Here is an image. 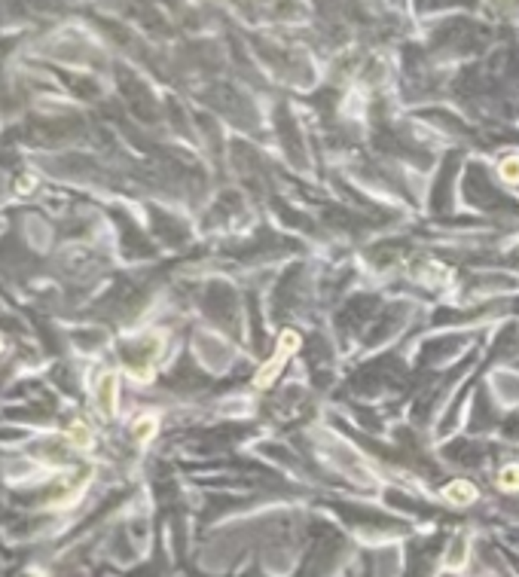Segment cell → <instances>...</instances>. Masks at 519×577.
<instances>
[{
    "label": "cell",
    "instance_id": "6da1fadb",
    "mask_svg": "<svg viewBox=\"0 0 519 577\" xmlns=\"http://www.w3.org/2000/svg\"><path fill=\"white\" fill-rule=\"evenodd\" d=\"M297 345H300V336H297V333H284V336H281V348H278V355H275V360H269V364L257 373V385H260V388H266L272 379L278 376V370L288 364V355H290Z\"/></svg>",
    "mask_w": 519,
    "mask_h": 577
},
{
    "label": "cell",
    "instance_id": "7a4b0ae2",
    "mask_svg": "<svg viewBox=\"0 0 519 577\" xmlns=\"http://www.w3.org/2000/svg\"><path fill=\"white\" fill-rule=\"evenodd\" d=\"M443 495L446 498H452V501H474L476 498V489L471 486V482H452V486H446L443 489Z\"/></svg>",
    "mask_w": 519,
    "mask_h": 577
},
{
    "label": "cell",
    "instance_id": "3957f363",
    "mask_svg": "<svg viewBox=\"0 0 519 577\" xmlns=\"http://www.w3.org/2000/svg\"><path fill=\"white\" fill-rule=\"evenodd\" d=\"M498 486H501V489H507V492L519 489V465H510V468H504V470H501V477H498Z\"/></svg>",
    "mask_w": 519,
    "mask_h": 577
},
{
    "label": "cell",
    "instance_id": "277c9868",
    "mask_svg": "<svg viewBox=\"0 0 519 577\" xmlns=\"http://www.w3.org/2000/svg\"><path fill=\"white\" fill-rule=\"evenodd\" d=\"M501 174L507 183H516L519 180V159H504L501 162Z\"/></svg>",
    "mask_w": 519,
    "mask_h": 577
}]
</instances>
